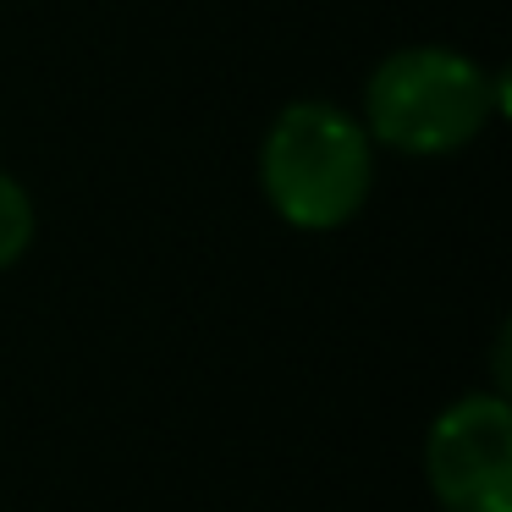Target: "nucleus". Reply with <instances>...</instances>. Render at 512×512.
Here are the masks:
<instances>
[{
	"label": "nucleus",
	"mask_w": 512,
	"mask_h": 512,
	"mask_svg": "<svg viewBox=\"0 0 512 512\" xmlns=\"http://www.w3.org/2000/svg\"><path fill=\"white\" fill-rule=\"evenodd\" d=\"M507 111V78L446 45H402L364 83V133L408 160L457 155Z\"/></svg>",
	"instance_id": "f257e3e1"
},
{
	"label": "nucleus",
	"mask_w": 512,
	"mask_h": 512,
	"mask_svg": "<svg viewBox=\"0 0 512 512\" xmlns=\"http://www.w3.org/2000/svg\"><path fill=\"white\" fill-rule=\"evenodd\" d=\"M259 188L292 232H342L375 188V144L364 122L331 100H292L259 144Z\"/></svg>",
	"instance_id": "f03ea898"
},
{
	"label": "nucleus",
	"mask_w": 512,
	"mask_h": 512,
	"mask_svg": "<svg viewBox=\"0 0 512 512\" xmlns=\"http://www.w3.org/2000/svg\"><path fill=\"white\" fill-rule=\"evenodd\" d=\"M424 479L441 512H512V408L507 391H468L424 435Z\"/></svg>",
	"instance_id": "7ed1b4c3"
},
{
	"label": "nucleus",
	"mask_w": 512,
	"mask_h": 512,
	"mask_svg": "<svg viewBox=\"0 0 512 512\" xmlns=\"http://www.w3.org/2000/svg\"><path fill=\"white\" fill-rule=\"evenodd\" d=\"M34 232H39V215H34L28 188L12 171H0V270H12L34 248Z\"/></svg>",
	"instance_id": "20e7f679"
}]
</instances>
